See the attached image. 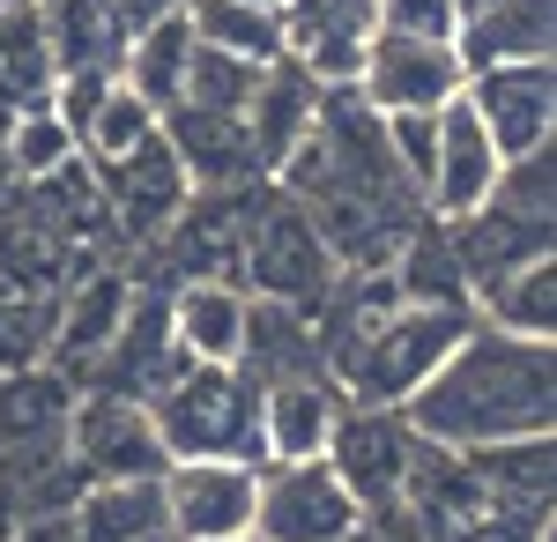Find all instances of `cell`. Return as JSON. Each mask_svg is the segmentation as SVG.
<instances>
[{"label":"cell","mask_w":557,"mask_h":542,"mask_svg":"<svg viewBox=\"0 0 557 542\" xmlns=\"http://www.w3.org/2000/svg\"><path fill=\"white\" fill-rule=\"evenodd\" d=\"M401 417L417 439L431 446H491V439H535V431H557V357L550 342H528V334L483 328L475 320L446 357L438 372L401 402Z\"/></svg>","instance_id":"1"},{"label":"cell","mask_w":557,"mask_h":542,"mask_svg":"<svg viewBox=\"0 0 557 542\" xmlns=\"http://www.w3.org/2000/svg\"><path fill=\"white\" fill-rule=\"evenodd\" d=\"M469 328H475V305H394V312L364 320V328L327 334L320 342V365H327L343 402L401 409Z\"/></svg>","instance_id":"2"},{"label":"cell","mask_w":557,"mask_h":542,"mask_svg":"<svg viewBox=\"0 0 557 542\" xmlns=\"http://www.w3.org/2000/svg\"><path fill=\"white\" fill-rule=\"evenodd\" d=\"M149 417L164 431V454H215V460H268L260 454V379L238 365H178L157 394H149Z\"/></svg>","instance_id":"3"},{"label":"cell","mask_w":557,"mask_h":542,"mask_svg":"<svg viewBox=\"0 0 557 542\" xmlns=\"http://www.w3.org/2000/svg\"><path fill=\"white\" fill-rule=\"evenodd\" d=\"M335 268L343 260L320 238V223L305 215V201H290L275 178H260L253 215H246V252H238V291L283 297V305H320Z\"/></svg>","instance_id":"4"},{"label":"cell","mask_w":557,"mask_h":542,"mask_svg":"<svg viewBox=\"0 0 557 542\" xmlns=\"http://www.w3.org/2000/svg\"><path fill=\"white\" fill-rule=\"evenodd\" d=\"M469 83V67H461V52L454 38H417V30H372L364 38V60H357V97L372 104V112H438V104H454Z\"/></svg>","instance_id":"5"},{"label":"cell","mask_w":557,"mask_h":542,"mask_svg":"<svg viewBox=\"0 0 557 542\" xmlns=\"http://www.w3.org/2000/svg\"><path fill=\"white\" fill-rule=\"evenodd\" d=\"M364 505L343 491L327 460H260L253 542H343L357 535Z\"/></svg>","instance_id":"6"},{"label":"cell","mask_w":557,"mask_h":542,"mask_svg":"<svg viewBox=\"0 0 557 542\" xmlns=\"http://www.w3.org/2000/svg\"><path fill=\"white\" fill-rule=\"evenodd\" d=\"M67 454L83 460L89 476H164L172 468L149 402L120 394V386H75V402H67Z\"/></svg>","instance_id":"7"},{"label":"cell","mask_w":557,"mask_h":542,"mask_svg":"<svg viewBox=\"0 0 557 542\" xmlns=\"http://www.w3.org/2000/svg\"><path fill=\"white\" fill-rule=\"evenodd\" d=\"M157 483H164V535H172V542L253 535V491H260L253 460L186 454V460H172Z\"/></svg>","instance_id":"8"},{"label":"cell","mask_w":557,"mask_h":542,"mask_svg":"<svg viewBox=\"0 0 557 542\" xmlns=\"http://www.w3.org/2000/svg\"><path fill=\"white\" fill-rule=\"evenodd\" d=\"M327 468L343 476V491L364 513L386 505L401 491V476H409V460H417V431L401 409H372V402H343L335 409V431H327Z\"/></svg>","instance_id":"9"},{"label":"cell","mask_w":557,"mask_h":542,"mask_svg":"<svg viewBox=\"0 0 557 542\" xmlns=\"http://www.w3.org/2000/svg\"><path fill=\"white\" fill-rule=\"evenodd\" d=\"M461 97L475 104V120H483V134L498 141V157H520V149L557 141V67H550V60L469 67Z\"/></svg>","instance_id":"10"},{"label":"cell","mask_w":557,"mask_h":542,"mask_svg":"<svg viewBox=\"0 0 557 542\" xmlns=\"http://www.w3.org/2000/svg\"><path fill=\"white\" fill-rule=\"evenodd\" d=\"M127 297H134L127 260H83V268L60 283V305H52V349H45V365H52V372H75V386H83V372L97 365V349L112 342V328H120Z\"/></svg>","instance_id":"11"},{"label":"cell","mask_w":557,"mask_h":542,"mask_svg":"<svg viewBox=\"0 0 557 542\" xmlns=\"http://www.w3.org/2000/svg\"><path fill=\"white\" fill-rule=\"evenodd\" d=\"M498 141L483 134L469 97L438 104V141H431V178H424V215L431 223H454L491 201V178H498Z\"/></svg>","instance_id":"12"},{"label":"cell","mask_w":557,"mask_h":542,"mask_svg":"<svg viewBox=\"0 0 557 542\" xmlns=\"http://www.w3.org/2000/svg\"><path fill=\"white\" fill-rule=\"evenodd\" d=\"M97 186H104V209H112V238L120 246H157L164 231H172V215L186 209V171H178L172 141H149L141 157H127L120 171H97Z\"/></svg>","instance_id":"13"},{"label":"cell","mask_w":557,"mask_h":542,"mask_svg":"<svg viewBox=\"0 0 557 542\" xmlns=\"http://www.w3.org/2000/svg\"><path fill=\"white\" fill-rule=\"evenodd\" d=\"M164 141H172L178 171L194 194H223V186H253V141L238 112H201V104H164Z\"/></svg>","instance_id":"14"},{"label":"cell","mask_w":557,"mask_h":542,"mask_svg":"<svg viewBox=\"0 0 557 542\" xmlns=\"http://www.w3.org/2000/svg\"><path fill=\"white\" fill-rule=\"evenodd\" d=\"M312 112H320V83L305 75L290 52H283V60H268V67H260V83H253V97H246V112H238V120H246V141H253L260 178H275V171H283V157L305 141Z\"/></svg>","instance_id":"15"},{"label":"cell","mask_w":557,"mask_h":542,"mask_svg":"<svg viewBox=\"0 0 557 542\" xmlns=\"http://www.w3.org/2000/svg\"><path fill=\"white\" fill-rule=\"evenodd\" d=\"M335 379L305 372V379H268L260 386V454L268 460H320L327 431H335Z\"/></svg>","instance_id":"16"},{"label":"cell","mask_w":557,"mask_h":542,"mask_svg":"<svg viewBox=\"0 0 557 542\" xmlns=\"http://www.w3.org/2000/svg\"><path fill=\"white\" fill-rule=\"evenodd\" d=\"M557 45V0H475L454 30L461 67H498V60H550Z\"/></svg>","instance_id":"17"},{"label":"cell","mask_w":557,"mask_h":542,"mask_svg":"<svg viewBox=\"0 0 557 542\" xmlns=\"http://www.w3.org/2000/svg\"><path fill=\"white\" fill-rule=\"evenodd\" d=\"M164 297H172V342L194 365H238V342H246V291L238 283L186 275Z\"/></svg>","instance_id":"18"},{"label":"cell","mask_w":557,"mask_h":542,"mask_svg":"<svg viewBox=\"0 0 557 542\" xmlns=\"http://www.w3.org/2000/svg\"><path fill=\"white\" fill-rule=\"evenodd\" d=\"M60 60L45 30V0H0V126L30 104H52Z\"/></svg>","instance_id":"19"},{"label":"cell","mask_w":557,"mask_h":542,"mask_svg":"<svg viewBox=\"0 0 557 542\" xmlns=\"http://www.w3.org/2000/svg\"><path fill=\"white\" fill-rule=\"evenodd\" d=\"M446 246H454L461 275H469V297H475V283H491L498 268L550 252V223H528V215L483 201V209H469V215H454V223H446Z\"/></svg>","instance_id":"20"},{"label":"cell","mask_w":557,"mask_h":542,"mask_svg":"<svg viewBox=\"0 0 557 542\" xmlns=\"http://www.w3.org/2000/svg\"><path fill=\"white\" fill-rule=\"evenodd\" d=\"M469 305L483 312V328H506V334H528V342H550V334H557V260H550V252H535V260L498 268L491 283H475Z\"/></svg>","instance_id":"21"},{"label":"cell","mask_w":557,"mask_h":542,"mask_svg":"<svg viewBox=\"0 0 557 542\" xmlns=\"http://www.w3.org/2000/svg\"><path fill=\"white\" fill-rule=\"evenodd\" d=\"M469 476L483 483L491 505H513V513H550V476H557V446L550 431L535 439H491V446H469Z\"/></svg>","instance_id":"22"},{"label":"cell","mask_w":557,"mask_h":542,"mask_svg":"<svg viewBox=\"0 0 557 542\" xmlns=\"http://www.w3.org/2000/svg\"><path fill=\"white\" fill-rule=\"evenodd\" d=\"M75 535L83 542L164 535V483L157 476H89V491L75 498Z\"/></svg>","instance_id":"23"},{"label":"cell","mask_w":557,"mask_h":542,"mask_svg":"<svg viewBox=\"0 0 557 542\" xmlns=\"http://www.w3.org/2000/svg\"><path fill=\"white\" fill-rule=\"evenodd\" d=\"M186 60H194V30H186L178 8H164V15H149L141 30H127L120 60H112V75H120L134 97H149V104L164 112V104H178V75H186Z\"/></svg>","instance_id":"24"},{"label":"cell","mask_w":557,"mask_h":542,"mask_svg":"<svg viewBox=\"0 0 557 542\" xmlns=\"http://www.w3.org/2000/svg\"><path fill=\"white\" fill-rule=\"evenodd\" d=\"M178 15H186V30L194 45H215V52H238V60H283L290 45H283V15H268L253 0H178Z\"/></svg>","instance_id":"25"},{"label":"cell","mask_w":557,"mask_h":542,"mask_svg":"<svg viewBox=\"0 0 557 542\" xmlns=\"http://www.w3.org/2000/svg\"><path fill=\"white\" fill-rule=\"evenodd\" d=\"M52 305H60V283L15 275L0 260V372L45 365V349H52Z\"/></svg>","instance_id":"26"},{"label":"cell","mask_w":557,"mask_h":542,"mask_svg":"<svg viewBox=\"0 0 557 542\" xmlns=\"http://www.w3.org/2000/svg\"><path fill=\"white\" fill-rule=\"evenodd\" d=\"M149 141H164V112H157L149 97H134V89L112 75L104 104H97V112H89V126H83V157H89V171H120L127 157H141Z\"/></svg>","instance_id":"27"},{"label":"cell","mask_w":557,"mask_h":542,"mask_svg":"<svg viewBox=\"0 0 557 542\" xmlns=\"http://www.w3.org/2000/svg\"><path fill=\"white\" fill-rule=\"evenodd\" d=\"M0 157L15 171V186H30L45 171H60L67 157H83V141H75V126L60 120L52 104H30V112H15V120L0 126Z\"/></svg>","instance_id":"28"},{"label":"cell","mask_w":557,"mask_h":542,"mask_svg":"<svg viewBox=\"0 0 557 542\" xmlns=\"http://www.w3.org/2000/svg\"><path fill=\"white\" fill-rule=\"evenodd\" d=\"M260 67L238 60V52H215V45H194L186 75H178V104H201V112H246Z\"/></svg>","instance_id":"29"},{"label":"cell","mask_w":557,"mask_h":542,"mask_svg":"<svg viewBox=\"0 0 557 542\" xmlns=\"http://www.w3.org/2000/svg\"><path fill=\"white\" fill-rule=\"evenodd\" d=\"M386 30H417V38H454L461 30V0H380Z\"/></svg>","instance_id":"30"},{"label":"cell","mask_w":557,"mask_h":542,"mask_svg":"<svg viewBox=\"0 0 557 542\" xmlns=\"http://www.w3.org/2000/svg\"><path fill=\"white\" fill-rule=\"evenodd\" d=\"M543 520H557V513H513V505H491V513H475L454 542H535V535H543Z\"/></svg>","instance_id":"31"},{"label":"cell","mask_w":557,"mask_h":542,"mask_svg":"<svg viewBox=\"0 0 557 542\" xmlns=\"http://www.w3.org/2000/svg\"><path fill=\"white\" fill-rule=\"evenodd\" d=\"M8 542H83V535H75V513H38V520H15Z\"/></svg>","instance_id":"32"},{"label":"cell","mask_w":557,"mask_h":542,"mask_svg":"<svg viewBox=\"0 0 557 542\" xmlns=\"http://www.w3.org/2000/svg\"><path fill=\"white\" fill-rule=\"evenodd\" d=\"M343 542H386V535H372V528H364V520H357V535H343Z\"/></svg>","instance_id":"33"},{"label":"cell","mask_w":557,"mask_h":542,"mask_svg":"<svg viewBox=\"0 0 557 542\" xmlns=\"http://www.w3.org/2000/svg\"><path fill=\"white\" fill-rule=\"evenodd\" d=\"M535 542H557V520H543V535H535Z\"/></svg>","instance_id":"34"},{"label":"cell","mask_w":557,"mask_h":542,"mask_svg":"<svg viewBox=\"0 0 557 542\" xmlns=\"http://www.w3.org/2000/svg\"><path fill=\"white\" fill-rule=\"evenodd\" d=\"M253 8H268V15H283V0H253Z\"/></svg>","instance_id":"35"},{"label":"cell","mask_w":557,"mask_h":542,"mask_svg":"<svg viewBox=\"0 0 557 542\" xmlns=\"http://www.w3.org/2000/svg\"><path fill=\"white\" fill-rule=\"evenodd\" d=\"M149 542H172V535H149Z\"/></svg>","instance_id":"36"},{"label":"cell","mask_w":557,"mask_h":542,"mask_svg":"<svg viewBox=\"0 0 557 542\" xmlns=\"http://www.w3.org/2000/svg\"><path fill=\"white\" fill-rule=\"evenodd\" d=\"M231 542H253V535H231Z\"/></svg>","instance_id":"37"}]
</instances>
